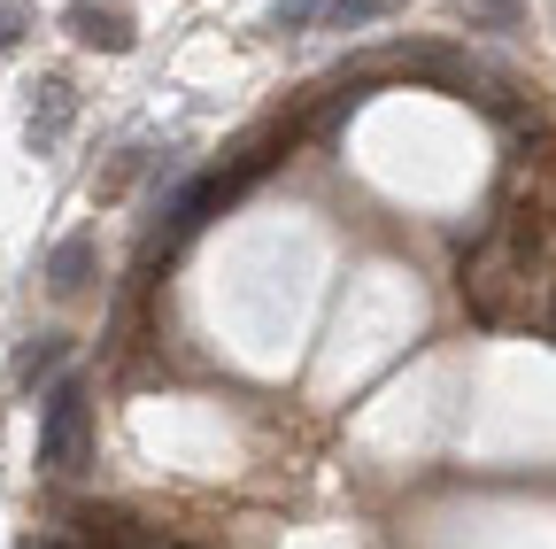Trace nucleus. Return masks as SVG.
<instances>
[{"label":"nucleus","instance_id":"423d86ee","mask_svg":"<svg viewBox=\"0 0 556 549\" xmlns=\"http://www.w3.org/2000/svg\"><path fill=\"white\" fill-rule=\"evenodd\" d=\"M394 0H325V24L332 32H356V24H379Z\"/></svg>","mask_w":556,"mask_h":549},{"label":"nucleus","instance_id":"20e7f679","mask_svg":"<svg viewBox=\"0 0 556 549\" xmlns=\"http://www.w3.org/2000/svg\"><path fill=\"white\" fill-rule=\"evenodd\" d=\"M62 124H70V86H62V78L31 86V116H24L31 148H54V140H62Z\"/></svg>","mask_w":556,"mask_h":549},{"label":"nucleus","instance_id":"f03ea898","mask_svg":"<svg viewBox=\"0 0 556 549\" xmlns=\"http://www.w3.org/2000/svg\"><path fill=\"white\" fill-rule=\"evenodd\" d=\"M62 24H70V39L93 47V54H124V47H131V16L109 9V0H70Z\"/></svg>","mask_w":556,"mask_h":549},{"label":"nucleus","instance_id":"7ed1b4c3","mask_svg":"<svg viewBox=\"0 0 556 549\" xmlns=\"http://www.w3.org/2000/svg\"><path fill=\"white\" fill-rule=\"evenodd\" d=\"M93 255H101V248H93V233H70V240L47 255V287H54V295H86Z\"/></svg>","mask_w":556,"mask_h":549},{"label":"nucleus","instance_id":"39448f33","mask_svg":"<svg viewBox=\"0 0 556 549\" xmlns=\"http://www.w3.org/2000/svg\"><path fill=\"white\" fill-rule=\"evenodd\" d=\"M62 357H70V340H62V333H39V340H31V349L16 357V379L31 387V379H47V372H54Z\"/></svg>","mask_w":556,"mask_h":549},{"label":"nucleus","instance_id":"1a4fd4ad","mask_svg":"<svg viewBox=\"0 0 556 549\" xmlns=\"http://www.w3.org/2000/svg\"><path fill=\"white\" fill-rule=\"evenodd\" d=\"M24 32H31V16L16 9V0H0V47H24Z\"/></svg>","mask_w":556,"mask_h":549},{"label":"nucleus","instance_id":"0eeeda50","mask_svg":"<svg viewBox=\"0 0 556 549\" xmlns=\"http://www.w3.org/2000/svg\"><path fill=\"white\" fill-rule=\"evenodd\" d=\"M471 32H518L526 24V9H518V0H471Z\"/></svg>","mask_w":556,"mask_h":549},{"label":"nucleus","instance_id":"f257e3e1","mask_svg":"<svg viewBox=\"0 0 556 549\" xmlns=\"http://www.w3.org/2000/svg\"><path fill=\"white\" fill-rule=\"evenodd\" d=\"M39 464L54 479H78L93 464V402H86V379H62L47 395V426H39Z\"/></svg>","mask_w":556,"mask_h":549},{"label":"nucleus","instance_id":"6e6552de","mask_svg":"<svg viewBox=\"0 0 556 549\" xmlns=\"http://www.w3.org/2000/svg\"><path fill=\"white\" fill-rule=\"evenodd\" d=\"M325 16V0H278V9H270V32H309Z\"/></svg>","mask_w":556,"mask_h":549}]
</instances>
